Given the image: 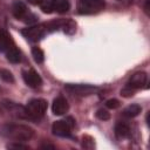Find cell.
Returning <instances> with one entry per match:
<instances>
[{
  "mask_svg": "<svg viewBox=\"0 0 150 150\" xmlns=\"http://www.w3.org/2000/svg\"><path fill=\"white\" fill-rule=\"evenodd\" d=\"M141 110H142L141 105H138V104H131V105H128V107L123 110V115H124L125 117H129V118L136 117V116L141 112Z\"/></svg>",
  "mask_w": 150,
  "mask_h": 150,
  "instance_id": "17",
  "label": "cell"
},
{
  "mask_svg": "<svg viewBox=\"0 0 150 150\" xmlns=\"http://www.w3.org/2000/svg\"><path fill=\"white\" fill-rule=\"evenodd\" d=\"M135 91H136V89H134V88H131V87H129L128 84L121 90V95L122 96H124V97H130V96H132L134 94H135Z\"/></svg>",
  "mask_w": 150,
  "mask_h": 150,
  "instance_id": "22",
  "label": "cell"
},
{
  "mask_svg": "<svg viewBox=\"0 0 150 150\" xmlns=\"http://www.w3.org/2000/svg\"><path fill=\"white\" fill-rule=\"evenodd\" d=\"M70 8L68 0H53V9L57 13H66Z\"/></svg>",
  "mask_w": 150,
  "mask_h": 150,
  "instance_id": "13",
  "label": "cell"
},
{
  "mask_svg": "<svg viewBox=\"0 0 150 150\" xmlns=\"http://www.w3.org/2000/svg\"><path fill=\"white\" fill-rule=\"evenodd\" d=\"M28 1H29L30 4H33V5H39L41 0H28Z\"/></svg>",
  "mask_w": 150,
  "mask_h": 150,
  "instance_id": "26",
  "label": "cell"
},
{
  "mask_svg": "<svg viewBox=\"0 0 150 150\" xmlns=\"http://www.w3.org/2000/svg\"><path fill=\"white\" fill-rule=\"evenodd\" d=\"M105 105L109 109H117L120 107V101L116 100V98H110V100H108L105 102Z\"/></svg>",
  "mask_w": 150,
  "mask_h": 150,
  "instance_id": "24",
  "label": "cell"
},
{
  "mask_svg": "<svg viewBox=\"0 0 150 150\" xmlns=\"http://www.w3.org/2000/svg\"><path fill=\"white\" fill-rule=\"evenodd\" d=\"M96 116H97V118H100L102 121H107V120L110 118V114L105 109H98L97 112H96Z\"/></svg>",
  "mask_w": 150,
  "mask_h": 150,
  "instance_id": "23",
  "label": "cell"
},
{
  "mask_svg": "<svg viewBox=\"0 0 150 150\" xmlns=\"http://www.w3.org/2000/svg\"><path fill=\"white\" fill-rule=\"evenodd\" d=\"M39 6L41 7V9L45 12V13H52L54 12L53 9V0H41Z\"/></svg>",
  "mask_w": 150,
  "mask_h": 150,
  "instance_id": "19",
  "label": "cell"
},
{
  "mask_svg": "<svg viewBox=\"0 0 150 150\" xmlns=\"http://www.w3.org/2000/svg\"><path fill=\"white\" fill-rule=\"evenodd\" d=\"M22 35L28 39L29 41H33V42H36L39 40H41L45 34L47 33V28H46V23H42V25H35V26H32V27H27L25 29H22Z\"/></svg>",
  "mask_w": 150,
  "mask_h": 150,
  "instance_id": "5",
  "label": "cell"
},
{
  "mask_svg": "<svg viewBox=\"0 0 150 150\" xmlns=\"http://www.w3.org/2000/svg\"><path fill=\"white\" fill-rule=\"evenodd\" d=\"M94 145H95L94 139L90 136H83V138H82V146L84 149H93Z\"/></svg>",
  "mask_w": 150,
  "mask_h": 150,
  "instance_id": "21",
  "label": "cell"
},
{
  "mask_svg": "<svg viewBox=\"0 0 150 150\" xmlns=\"http://www.w3.org/2000/svg\"><path fill=\"white\" fill-rule=\"evenodd\" d=\"M7 148H8V149H19V150H20V149H22V150L29 149V146L23 145V144H21V143H12V144H8Z\"/></svg>",
  "mask_w": 150,
  "mask_h": 150,
  "instance_id": "25",
  "label": "cell"
},
{
  "mask_svg": "<svg viewBox=\"0 0 150 150\" xmlns=\"http://www.w3.org/2000/svg\"><path fill=\"white\" fill-rule=\"evenodd\" d=\"M12 40L8 33L4 29H0V52H6L11 47Z\"/></svg>",
  "mask_w": 150,
  "mask_h": 150,
  "instance_id": "14",
  "label": "cell"
},
{
  "mask_svg": "<svg viewBox=\"0 0 150 150\" xmlns=\"http://www.w3.org/2000/svg\"><path fill=\"white\" fill-rule=\"evenodd\" d=\"M22 76H23V80L26 82V84H28L29 87L32 88H38L42 84V79L41 76L34 70V69H28V70H25L22 73Z\"/></svg>",
  "mask_w": 150,
  "mask_h": 150,
  "instance_id": "8",
  "label": "cell"
},
{
  "mask_svg": "<svg viewBox=\"0 0 150 150\" xmlns=\"http://www.w3.org/2000/svg\"><path fill=\"white\" fill-rule=\"evenodd\" d=\"M61 28H62V30L66 33V34H69V35H71V34H74L75 32H76V23L73 21V20H70V19H62V23H61Z\"/></svg>",
  "mask_w": 150,
  "mask_h": 150,
  "instance_id": "16",
  "label": "cell"
},
{
  "mask_svg": "<svg viewBox=\"0 0 150 150\" xmlns=\"http://www.w3.org/2000/svg\"><path fill=\"white\" fill-rule=\"evenodd\" d=\"M115 134H116V136L120 137V138H125V137H128L129 134H130V128H129V125H128L127 123L120 122V123H117L116 127H115Z\"/></svg>",
  "mask_w": 150,
  "mask_h": 150,
  "instance_id": "15",
  "label": "cell"
},
{
  "mask_svg": "<svg viewBox=\"0 0 150 150\" xmlns=\"http://www.w3.org/2000/svg\"><path fill=\"white\" fill-rule=\"evenodd\" d=\"M52 110H53V114H55V115H64L69 110L68 101L63 96H57L53 101Z\"/></svg>",
  "mask_w": 150,
  "mask_h": 150,
  "instance_id": "9",
  "label": "cell"
},
{
  "mask_svg": "<svg viewBox=\"0 0 150 150\" xmlns=\"http://www.w3.org/2000/svg\"><path fill=\"white\" fill-rule=\"evenodd\" d=\"M26 117L28 120H40L47 110V101L43 98H33L25 107Z\"/></svg>",
  "mask_w": 150,
  "mask_h": 150,
  "instance_id": "2",
  "label": "cell"
},
{
  "mask_svg": "<svg viewBox=\"0 0 150 150\" xmlns=\"http://www.w3.org/2000/svg\"><path fill=\"white\" fill-rule=\"evenodd\" d=\"M12 12H13V15L19 19V20H23V21H32L29 19V16H32L33 14H30L26 7V5L21 1H16L14 2L13 7H12Z\"/></svg>",
  "mask_w": 150,
  "mask_h": 150,
  "instance_id": "7",
  "label": "cell"
},
{
  "mask_svg": "<svg viewBox=\"0 0 150 150\" xmlns=\"http://www.w3.org/2000/svg\"><path fill=\"white\" fill-rule=\"evenodd\" d=\"M146 80H148L146 74H145L144 71H138V73H135V74L130 77V80H129V82H128V86L137 90V89H139V88L145 87Z\"/></svg>",
  "mask_w": 150,
  "mask_h": 150,
  "instance_id": "10",
  "label": "cell"
},
{
  "mask_svg": "<svg viewBox=\"0 0 150 150\" xmlns=\"http://www.w3.org/2000/svg\"><path fill=\"white\" fill-rule=\"evenodd\" d=\"M66 90L76 96H89L97 91V88L90 84H68L66 86Z\"/></svg>",
  "mask_w": 150,
  "mask_h": 150,
  "instance_id": "6",
  "label": "cell"
},
{
  "mask_svg": "<svg viewBox=\"0 0 150 150\" xmlns=\"http://www.w3.org/2000/svg\"><path fill=\"white\" fill-rule=\"evenodd\" d=\"M6 56H7V60L12 63H19L21 61V53L18 48L11 46L7 50H6Z\"/></svg>",
  "mask_w": 150,
  "mask_h": 150,
  "instance_id": "12",
  "label": "cell"
},
{
  "mask_svg": "<svg viewBox=\"0 0 150 150\" xmlns=\"http://www.w3.org/2000/svg\"><path fill=\"white\" fill-rule=\"evenodd\" d=\"M32 55H33V59L36 63H42L43 60H45V54H43L42 49L39 48V47H33L32 48Z\"/></svg>",
  "mask_w": 150,
  "mask_h": 150,
  "instance_id": "18",
  "label": "cell"
},
{
  "mask_svg": "<svg viewBox=\"0 0 150 150\" xmlns=\"http://www.w3.org/2000/svg\"><path fill=\"white\" fill-rule=\"evenodd\" d=\"M0 77L6 82H14V77L12 73L7 69H0Z\"/></svg>",
  "mask_w": 150,
  "mask_h": 150,
  "instance_id": "20",
  "label": "cell"
},
{
  "mask_svg": "<svg viewBox=\"0 0 150 150\" xmlns=\"http://www.w3.org/2000/svg\"><path fill=\"white\" fill-rule=\"evenodd\" d=\"M0 134L9 139H13L15 142H21V141H29L33 135L34 130L25 124H5L0 128Z\"/></svg>",
  "mask_w": 150,
  "mask_h": 150,
  "instance_id": "1",
  "label": "cell"
},
{
  "mask_svg": "<svg viewBox=\"0 0 150 150\" xmlns=\"http://www.w3.org/2000/svg\"><path fill=\"white\" fill-rule=\"evenodd\" d=\"M4 107L9 111L11 115H13L15 117H19V118H27L26 117L25 107L19 105V104H16L14 102H8V101H5L4 102Z\"/></svg>",
  "mask_w": 150,
  "mask_h": 150,
  "instance_id": "11",
  "label": "cell"
},
{
  "mask_svg": "<svg viewBox=\"0 0 150 150\" xmlns=\"http://www.w3.org/2000/svg\"><path fill=\"white\" fill-rule=\"evenodd\" d=\"M105 6L104 0H79L77 1V12L80 14L89 15L101 12Z\"/></svg>",
  "mask_w": 150,
  "mask_h": 150,
  "instance_id": "3",
  "label": "cell"
},
{
  "mask_svg": "<svg viewBox=\"0 0 150 150\" xmlns=\"http://www.w3.org/2000/svg\"><path fill=\"white\" fill-rule=\"evenodd\" d=\"M75 125V121L73 117H67L66 120L55 121L52 125V131L54 135L59 137H69L73 127Z\"/></svg>",
  "mask_w": 150,
  "mask_h": 150,
  "instance_id": "4",
  "label": "cell"
}]
</instances>
